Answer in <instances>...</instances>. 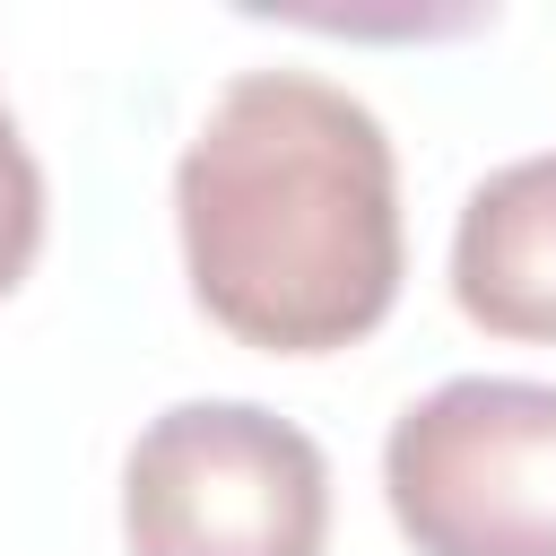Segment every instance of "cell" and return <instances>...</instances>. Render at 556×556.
<instances>
[{"label":"cell","mask_w":556,"mask_h":556,"mask_svg":"<svg viewBox=\"0 0 556 556\" xmlns=\"http://www.w3.org/2000/svg\"><path fill=\"white\" fill-rule=\"evenodd\" d=\"M452 304L486 339L556 348V148L495 165L452 226Z\"/></svg>","instance_id":"cell-4"},{"label":"cell","mask_w":556,"mask_h":556,"mask_svg":"<svg viewBox=\"0 0 556 556\" xmlns=\"http://www.w3.org/2000/svg\"><path fill=\"white\" fill-rule=\"evenodd\" d=\"M382 495L417 556H556V382H434L382 434Z\"/></svg>","instance_id":"cell-3"},{"label":"cell","mask_w":556,"mask_h":556,"mask_svg":"<svg viewBox=\"0 0 556 556\" xmlns=\"http://www.w3.org/2000/svg\"><path fill=\"white\" fill-rule=\"evenodd\" d=\"M130 556H321L330 460L261 400H174L122 460Z\"/></svg>","instance_id":"cell-2"},{"label":"cell","mask_w":556,"mask_h":556,"mask_svg":"<svg viewBox=\"0 0 556 556\" xmlns=\"http://www.w3.org/2000/svg\"><path fill=\"white\" fill-rule=\"evenodd\" d=\"M191 304L269 356H330L400 304V156L365 96L313 70H243L174 165Z\"/></svg>","instance_id":"cell-1"},{"label":"cell","mask_w":556,"mask_h":556,"mask_svg":"<svg viewBox=\"0 0 556 556\" xmlns=\"http://www.w3.org/2000/svg\"><path fill=\"white\" fill-rule=\"evenodd\" d=\"M35 252H43V165H35L26 130H17V113L0 96V295H17Z\"/></svg>","instance_id":"cell-5"}]
</instances>
